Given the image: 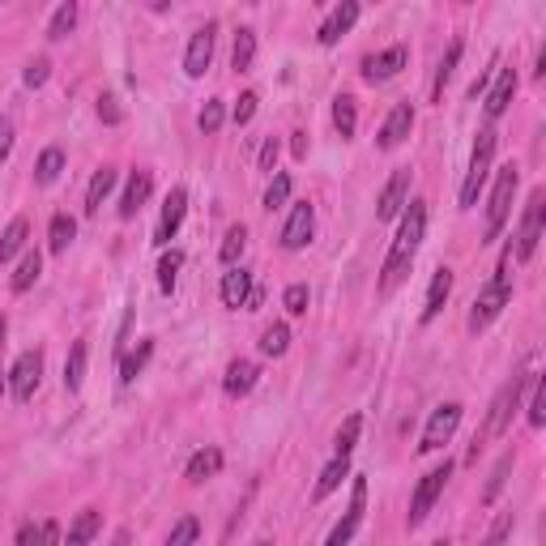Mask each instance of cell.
<instances>
[{"mask_svg": "<svg viewBox=\"0 0 546 546\" xmlns=\"http://www.w3.org/2000/svg\"><path fill=\"white\" fill-rule=\"evenodd\" d=\"M427 235V201L414 197L406 201V210H401V227H397V239L389 256H384V269H380V295H393L401 282H406V273L414 265V256H419V244Z\"/></svg>", "mask_w": 546, "mask_h": 546, "instance_id": "cell-1", "label": "cell"}, {"mask_svg": "<svg viewBox=\"0 0 546 546\" xmlns=\"http://www.w3.org/2000/svg\"><path fill=\"white\" fill-rule=\"evenodd\" d=\"M461 427V401H444V406L431 410V419L423 427V440H419V453H440V448L453 440V431Z\"/></svg>", "mask_w": 546, "mask_h": 546, "instance_id": "cell-8", "label": "cell"}, {"mask_svg": "<svg viewBox=\"0 0 546 546\" xmlns=\"http://www.w3.org/2000/svg\"><path fill=\"white\" fill-rule=\"evenodd\" d=\"M222 120H227V107H222V99H210V103L201 107V116H197V124H201L205 137H214L218 128H222Z\"/></svg>", "mask_w": 546, "mask_h": 546, "instance_id": "cell-46", "label": "cell"}, {"mask_svg": "<svg viewBox=\"0 0 546 546\" xmlns=\"http://www.w3.org/2000/svg\"><path fill=\"white\" fill-rule=\"evenodd\" d=\"M73 239H77V222H73L69 214H56V218H52V227H47V248H52V252L60 256V252H69Z\"/></svg>", "mask_w": 546, "mask_h": 546, "instance_id": "cell-33", "label": "cell"}, {"mask_svg": "<svg viewBox=\"0 0 546 546\" xmlns=\"http://www.w3.org/2000/svg\"><path fill=\"white\" fill-rule=\"evenodd\" d=\"M448 478H453V461H444V465H436V470H427L423 478H419V487H414V500H410V529H419L427 517H431V508H436V500L444 495V487H448Z\"/></svg>", "mask_w": 546, "mask_h": 546, "instance_id": "cell-6", "label": "cell"}, {"mask_svg": "<svg viewBox=\"0 0 546 546\" xmlns=\"http://www.w3.org/2000/svg\"><path fill=\"white\" fill-rule=\"evenodd\" d=\"M39 273H43V256H39V252H26L22 261H18V269H13V282H9L13 295H26L30 286L39 282Z\"/></svg>", "mask_w": 546, "mask_h": 546, "instance_id": "cell-31", "label": "cell"}, {"mask_svg": "<svg viewBox=\"0 0 546 546\" xmlns=\"http://www.w3.org/2000/svg\"><path fill=\"white\" fill-rule=\"evenodd\" d=\"M508 474H512V453H504L500 461H495V470H491V478H487V491H483V504L500 500V491L508 487Z\"/></svg>", "mask_w": 546, "mask_h": 546, "instance_id": "cell-42", "label": "cell"}, {"mask_svg": "<svg viewBox=\"0 0 546 546\" xmlns=\"http://www.w3.org/2000/svg\"><path fill=\"white\" fill-rule=\"evenodd\" d=\"M517 86H521V77H517V69H495V86H491V94H487V120H500L504 111L512 107V99H517Z\"/></svg>", "mask_w": 546, "mask_h": 546, "instance_id": "cell-18", "label": "cell"}, {"mask_svg": "<svg viewBox=\"0 0 546 546\" xmlns=\"http://www.w3.org/2000/svg\"><path fill=\"white\" fill-rule=\"evenodd\" d=\"M346 478H350V457H333V461L325 465V470H320V478H316L312 500H316V504H320V500H329V495H333L337 487H342Z\"/></svg>", "mask_w": 546, "mask_h": 546, "instance_id": "cell-25", "label": "cell"}, {"mask_svg": "<svg viewBox=\"0 0 546 546\" xmlns=\"http://www.w3.org/2000/svg\"><path fill=\"white\" fill-rule=\"evenodd\" d=\"M461 52H465L461 39L448 43V52H444L440 69H436V82H431V103H444V90H448V82H453V73H457V64H461Z\"/></svg>", "mask_w": 546, "mask_h": 546, "instance_id": "cell-26", "label": "cell"}, {"mask_svg": "<svg viewBox=\"0 0 546 546\" xmlns=\"http://www.w3.org/2000/svg\"><path fill=\"white\" fill-rule=\"evenodd\" d=\"M525 384H529V376H512V380H504V389L495 393V401H491V414H487V427H483V436L474 440V448H470V461L478 457V448H483L487 440H500L504 431H508V423H512V410L521 406V393H525Z\"/></svg>", "mask_w": 546, "mask_h": 546, "instance_id": "cell-3", "label": "cell"}, {"mask_svg": "<svg viewBox=\"0 0 546 546\" xmlns=\"http://www.w3.org/2000/svg\"><path fill=\"white\" fill-rule=\"evenodd\" d=\"M13 154V120H5L0 116V163Z\"/></svg>", "mask_w": 546, "mask_h": 546, "instance_id": "cell-52", "label": "cell"}, {"mask_svg": "<svg viewBox=\"0 0 546 546\" xmlns=\"http://www.w3.org/2000/svg\"><path fill=\"white\" fill-rule=\"evenodd\" d=\"M256 546H269V542H256Z\"/></svg>", "mask_w": 546, "mask_h": 546, "instance_id": "cell-58", "label": "cell"}, {"mask_svg": "<svg viewBox=\"0 0 546 546\" xmlns=\"http://www.w3.org/2000/svg\"><path fill=\"white\" fill-rule=\"evenodd\" d=\"M252 60H256V30L244 26V30L235 35V47H231V69H235V73H248Z\"/></svg>", "mask_w": 546, "mask_h": 546, "instance_id": "cell-34", "label": "cell"}, {"mask_svg": "<svg viewBox=\"0 0 546 546\" xmlns=\"http://www.w3.org/2000/svg\"><path fill=\"white\" fill-rule=\"evenodd\" d=\"M286 201H291V175L278 171V175H273V184L265 188V210L273 214V210H282Z\"/></svg>", "mask_w": 546, "mask_h": 546, "instance_id": "cell-44", "label": "cell"}, {"mask_svg": "<svg viewBox=\"0 0 546 546\" xmlns=\"http://www.w3.org/2000/svg\"><path fill=\"white\" fill-rule=\"evenodd\" d=\"M184 214H188V192L184 188H171L167 201H163V214H158V227H154V244L167 248L175 235L184 227Z\"/></svg>", "mask_w": 546, "mask_h": 546, "instance_id": "cell-13", "label": "cell"}, {"mask_svg": "<svg viewBox=\"0 0 546 546\" xmlns=\"http://www.w3.org/2000/svg\"><path fill=\"white\" fill-rule=\"evenodd\" d=\"M359 0H342V5H337L333 13L325 22H320V30H316V43L320 47H333V43H342V35H350V26L359 22Z\"/></svg>", "mask_w": 546, "mask_h": 546, "instance_id": "cell-16", "label": "cell"}, {"mask_svg": "<svg viewBox=\"0 0 546 546\" xmlns=\"http://www.w3.org/2000/svg\"><path fill=\"white\" fill-rule=\"evenodd\" d=\"M82 380H86V342H73L69 359H64V389L77 393L82 389Z\"/></svg>", "mask_w": 546, "mask_h": 546, "instance_id": "cell-35", "label": "cell"}, {"mask_svg": "<svg viewBox=\"0 0 546 546\" xmlns=\"http://www.w3.org/2000/svg\"><path fill=\"white\" fill-rule=\"evenodd\" d=\"M508 534H512V512H504V517L491 525V534H487V542H483V546H500Z\"/></svg>", "mask_w": 546, "mask_h": 546, "instance_id": "cell-50", "label": "cell"}, {"mask_svg": "<svg viewBox=\"0 0 546 546\" xmlns=\"http://www.w3.org/2000/svg\"><path fill=\"white\" fill-rule=\"evenodd\" d=\"M47 69H52V64H47V60L39 56V60H35V64H30V69H26V86H30V90H35V86H43V82H47Z\"/></svg>", "mask_w": 546, "mask_h": 546, "instance_id": "cell-51", "label": "cell"}, {"mask_svg": "<svg viewBox=\"0 0 546 546\" xmlns=\"http://www.w3.org/2000/svg\"><path fill=\"white\" fill-rule=\"evenodd\" d=\"M431 546H453V542H448V538H440V542H431Z\"/></svg>", "mask_w": 546, "mask_h": 546, "instance_id": "cell-56", "label": "cell"}, {"mask_svg": "<svg viewBox=\"0 0 546 546\" xmlns=\"http://www.w3.org/2000/svg\"><path fill=\"white\" fill-rule=\"evenodd\" d=\"M512 256L504 252V261H500V269L491 273V282L483 286V291H478V299H474V308H470V329L474 333H483L487 325L495 316H500L508 303H512Z\"/></svg>", "mask_w": 546, "mask_h": 546, "instance_id": "cell-2", "label": "cell"}, {"mask_svg": "<svg viewBox=\"0 0 546 546\" xmlns=\"http://www.w3.org/2000/svg\"><path fill=\"white\" fill-rule=\"evenodd\" d=\"M218 295L227 308H244L248 295H252V273L244 265H231L227 273H222V286H218Z\"/></svg>", "mask_w": 546, "mask_h": 546, "instance_id": "cell-21", "label": "cell"}, {"mask_svg": "<svg viewBox=\"0 0 546 546\" xmlns=\"http://www.w3.org/2000/svg\"><path fill=\"white\" fill-rule=\"evenodd\" d=\"M282 303H286V312H291V316H303V312H308V303H312V295H308V286H303V282H295V286H286V295H282Z\"/></svg>", "mask_w": 546, "mask_h": 546, "instance_id": "cell-47", "label": "cell"}, {"mask_svg": "<svg viewBox=\"0 0 546 546\" xmlns=\"http://www.w3.org/2000/svg\"><path fill=\"white\" fill-rule=\"evenodd\" d=\"M491 163H495V128L487 124L483 133H478V141H474L470 171H465V180H461V210H474V205H478V192H483V184H487Z\"/></svg>", "mask_w": 546, "mask_h": 546, "instance_id": "cell-4", "label": "cell"}, {"mask_svg": "<svg viewBox=\"0 0 546 546\" xmlns=\"http://www.w3.org/2000/svg\"><path fill=\"white\" fill-rule=\"evenodd\" d=\"M291 154H295V158H308V133H295V141H291Z\"/></svg>", "mask_w": 546, "mask_h": 546, "instance_id": "cell-54", "label": "cell"}, {"mask_svg": "<svg viewBox=\"0 0 546 546\" xmlns=\"http://www.w3.org/2000/svg\"><path fill=\"white\" fill-rule=\"evenodd\" d=\"M333 128H337V137L350 141L359 133V103H355V94H337L333 99Z\"/></svg>", "mask_w": 546, "mask_h": 546, "instance_id": "cell-24", "label": "cell"}, {"mask_svg": "<svg viewBox=\"0 0 546 546\" xmlns=\"http://www.w3.org/2000/svg\"><path fill=\"white\" fill-rule=\"evenodd\" d=\"M517 184H521V171H517V163H508V167L500 171V180H495V188H491L483 244H495V239H500V231L508 227V214H512V197H517Z\"/></svg>", "mask_w": 546, "mask_h": 546, "instance_id": "cell-5", "label": "cell"}, {"mask_svg": "<svg viewBox=\"0 0 546 546\" xmlns=\"http://www.w3.org/2000/svg\"><path fill=\"white\" fill-rule=\"evenodd\" d=\"M410 133H414V103L406 99V103H397L389 116H384L380 133H376V150H397Z\"/></svg>", "mask_w": 546, "mask_h": 546, "instance_id": "cell-14", "label": "cell"}, {"mask_svg": "<svg viewBox=\"0 0 546 546\" xmlns=\"http://www.w3.org/2000/svg\"><path fill=\"white\" fill-rule=\"evenodd\" d=\"M5 333H9V325H5V316H0V346H5Z\"/></svg>", "mask_w": 546, "mask_h": 546, "instance_id": "cell-55", "label": "cell"}, {"mask_svg": "<svg viewBox=\"0 0 546 546\" xmlns=\"http://www.w3.org/2000/svg\"><path fill=\"white\" fill-rule=\"evenodd\" d=\"M150 192H154V175H150L146 167L133 171V180H128L124 197H120V218H137V214H141V205L150 201Z\"/></svg>", "mask_w": 546, "mask_h": 546, "instance_id": "cell-20", "label": "cell"}, {"mask_svg": "<svg viewBox=\"0 0 546 546\" xmlns=\"http://www.w3.org/2000/svg\"><path fill=\"white\" fill-rule=\"evenodd\" d=\"M218 470H222V448L205 444V448H197V453L188 457V465H184V478H188V483H205V478H214Z\"/></svg>", "mask_w": 546, "mask_h": 546, "instance_id": "cell-23", "label": "cell"}, {"mask_svg": "<svg viewBox=\"0 0 546 546\" xmlns=\"http://www.w3.org/2000/svg\"><path fill=\"white\" fill-rule=\"evenodd\" d=\"M99 529H103V512L99 508H82V512H77V521L69 525V542H64V546H90L94 538H99Z\"/></svg>", "mask_w": 546, "mask_h": 546, "instance_id": "cell-27", "label": "cell"}, {"mask_svg": "<svg viewBox=\"0 0 546 546\" xmlns=\"http://www.w3.org/2000/svg\"><path fill=\"white\" fill-rule=\"evenodd\" d=\"M180 269H184V252H163V261H158V286L171 295L175 291V282H180Z\"/></svg>", "mask_w": 546, "mask_h": 546, "instance_id": "cell-41", "label": "cell"}, {"mask_svg": "<svg viewBox=\"0 0 546 546\" xmlns=\"http://www.w3.org/2000/svg\"><path fill=\"white\" fill-rule=\"evenodd\" d=\"M0 397H5V376H0Z\"/></svg>", "mask_w": 546, "mask_h": 546, "instance_id": "cell-57", "label": "cell"}, {"mask_svg": "<svg viewBox=\"0 0 546 546\" xmlns=\"http://www.w3.org/2000/svg\"><path fill=\"white\" fill-rule=\"evenodd\" d=\"M60 171H64V150L47 146V150L39 154V163H35V180L47 188V184H56V180H60Z\"/></svg>", "mask_w": 546, "mask_h": 546, "instance_id": "cell-39", "label": "cell"}, {"mask_svg": "<svg viewBox=\"0 0 546 546\" xmlns=\"http://www.w3.org/2000/svg\"><path fill=\"white\" fill-rule=\"evenodd\" d=\"M111 188H116V171L99 167V171H94V180H90V188H86V214H90V218L103 210V201L111 197Z\"/></svg>", "mask_w": 546, "mask_h": 546, "instance_id": "cell-29", "label": "cell"}, {"mask_svg": "<svg viewBox=\"0 0 546 546\" xmlns=\"http://www.w3.org/2000/svg\"><path fill=\"white\" fill-rule=\"evenodd\" d=\"M363 512H367V483L355 478V487H350V508H346V517L333 525V534L325 538V546H350L355 542L359 525H363Z\"/></svg>", "mask_w": 546, "mask_h": 546, "instance_id": "cell-10", "label": "cell"}, {"mask_svg": "<svg viewBox=\"0 0 546 546\" xmlns=\"http://www.w3.org/2000/svg\"><path fill=\"white\" fill-rule=\"evenodd\" d=\"M448 295H453V269L448 265H440L436 273H431V286H427V303H423V325H431L440 312H444V303H448Z\"/></svg>", "mask_w": 546, "mask_h": 546, "instance_id": "cell-19", "label": "cell"}, {"mask_svg": "<svg viewBox=\"0 0 546 546\" xmlns=\"http://www.w3.org/2000/svg\"><path fill=\"white\" fill-rule=\"evenodd\" d=\"M312 235H316V205L312 201H295L291 205V218H286V227H282V248L286 252H303L312 244Z\"/></svg>", "mask_w": 546, "mask_h": 546, "instance_id": "cell-9", "label": "cell"}, {"mask_svg": "<svg viewBox=\"0 0 546 546\" xmlns=\"http://www.w3.org/2000/svg\"><path fill=\"white\" fill-rule=\"evenodd\" d=\"M26 235H30V222L26 218H13L9 227H5V235H0V265H9L13 256L26 248Z\"/></svg>", "mask_w": 546, "mask_h": 546, "instance_id": "cell-30", "label": "cell"}, {"mask_svg": "<svg viewBox=\"0 0 546 546\" xmlns=\"http://www.w3.org/2000/svg\"><path fill=\"white\" fill-rule=\"evenodd\" d=\"M278 137H269L265 141V146H261V171H273V167H278Z\"/></svg>", "mask_w": 546, "mask_h": 546, "instance_id": "cell-53", "label": "cell"}, {"mask_svg": "<svg viewBox=\"0 0 546 546\" xmlns=\"http://www.w3.org/2000/svg\"><path fill=\"white\" fill-rule=\"evenodd\" d=\"M77 26V5L73 0H64V5L52 13V22H47V39H69Z\"/></svg>", "mask_w": 546, "mask_h": 546, "instance_id": "cell-40", "label": "cell"}, {"mask_svg": "<svg viewBox=\"0 0 546 546\" xmlns=\"http://www.w3.org/2000/svg\"><path fill=\"white\" fill-rule=\"evenodd\" d=\"M542 218H546V192L534 188L525 201V214H521V227H517V248H508V256L517 261H529L538 252V239H542Z\"/></svg>", "mask_w": 546, "mask_h": 546, "instance_id": "cell-7", "label": "cell"}, {"mask_svg": "<svg viewBox=\"0 0 546 546\" xmlns=\"http://www.w3.org/2000/svg\"><path fill=\"white\" fill-rule=\"evenodd\" d=\"M18 546H60V525L56 521H26L18 529Z\"/></svg>", "mask_w": 546, "mask_h": 546, "instance_id": "cell-28", "label": "cell"}, {"mask_svg": "<svg viewBox=\"0 0 546 546\" xmlns=\"http://www.w3.org/2000/svg\"><path fill=\"white\" fill-rule=\"evenodd\" d=\"M197 538H201V521L197 517H180V521H175V529L167 534V546H197Z\"/></svg>", "mask_w": 546, "mask_h": 546, "instance_id": "cell-45", "label": "cell"}, {"mask_svg": "<svg viewBox=\"0 0 546 546\" xmlns=\"http://www.w3.org/2000/svg\"><path fill=\"white\" fill-rule=\"evenodd\" d=\"M150 355H154V342H141V346L133 350V355H124V359H120V384H133L141 372H146Z\"/></svg>", "mask_w": 546, "mask_h": 546, "instance_id": "cell-38", "label": "cell"}, {"mask_svg": "<svg viewBox=\"0 0 546 546\" xmlns=\"http://www.w3.org/2000/svg\"><path fill=\"white\" fill-rule=\"evenodd\" d=\"M210 60H214V26H201L197 35L188 39L184 73H188V77H205V73H210Z\"/></svg>", "mask_w": 546, "mask_h": 546, "instance_id": "cell-17", "label": "cell"}, {"mask_svg": "<svg viewBox=\"0 0 546 546\" xmlns=\"http://www.w3.org/2000/svg\"><path fill=\"white\" fill-rule=\"evenodd\" d=\"M256 103H261V99H256V90H244V94H239V103H235V111H231V120L244 128L256 116Z\"/></svg>", "mask_w": 546, "mask_h": 546, "instance_id": "cell-48", "label": "cell"}, {"mask_svg": "<svg viewBox=\"0 0 546 546\" xmlns=\"http://www.w3.org/2000/svg\"><path fill=\"white\" fill-rule=\"evenodd\" d=\"M546 423V384L542 376H529V427Z\"/></svg>", "mask_w": 546, "mask_h": 546, "instance_id": "cell-43", "label": "cell"}, {"mask_svg": "<svg viewBox=\"0 0 546 546\" xmlns=\"http://www.w3.org/2000/svg\"><path fill=\"white\" fill-rule=\"evenodd\" d=\"M248 252V227H244V222H235V227L227 231V235H222V248H218V261L222 265H239V256H244Z\"/></svg>", "mask_w": 546, "mask_h": 546, "instance_id": "cell-32", "label": "cell"}, {"mask_svg": "<svg viewBox=\"0 0 546 546\" xmlns=\"http://www.w3.org/2000/svg\"><path fill=\"white\" fill-rule=\"evenodd\" d=\"M43 380V350H26V355H18V363H13L9 372V389L18 401H30Z\"/></svg>", "mask_w": 546, "mask_h": 546, "instance_id": "cell-12", "label": "cell"}, {"mask_svg": "<svg viewBox=\"0 0 546 546\" xmlns=\"http://www.w3.org/2000/svg\"><path fill=\"white\" fill-rule=\"evenodd\" d=\"M406 201H410V167H397V171H393V180L384 184L380 201H376V218H380V222L401 218V210H406Z\"/></svg>", "mask_w": 546, "mask_h": 546, "instance_id": "cell-15", "label": "cell"}, {"mask_svg": "<svg viewBox=\"0 0 546 546\" xmlns=\"http://www.w3.org/2000/svg\"><path fill=\"white\" fill-rule=\"evenodd\" d=\"M256 376H261V367H256L252 359H235L227 367V376H222V393H227V397H248L256 389Z\"/></svg>", "mask_w": 546, "mask_h": 546, "instance_id": "cell-22", "label": "cell"}, {"mask_svg": "<svg viewBox=\"0 0 546 546\" xmlns=\"http://www.w3.org/2000/svg\"><path fill=\"white\" fill-rule=\"evenodd\" d=\"M359 431H363V414H350V419L337 427V436H333V457H350V453H355Z\"/></svg>", "mask_w": 546, "mask_h": 546, "instance_id": "cell-36", "label": "cell"}, {"mask_svg": "<svg viewBox=\"0 0 546 546\" xmlns=\"http://www.w3.org/2000/svg\"><path fill=\"white\" fill-rule=\"evenodd\" d=\"M410 64V47L406 43H393V47H384V52H376V56H367L363 60V77L372 86H380V82H393V77L401 73Z\"/></svg>", "mask_w": 546, "mask_h": 546, "instance_id": "cell-11", "label": "cell"}, {"mask_svg": "<svg viewBox=\"0 0 546 546\" xmlns=\"http://www.w3.org/2000/svg\"><path fill=\"white\" fill-rule=\"evenodd\" d=\"M99 120L103 124H120L124 120V107H120L116 94H103V99H99Z\"/></svg>", "mask_w": 546, "mask_h": 546, "instance_id": "cell-49", "label": "cell"}, {"mask_svg": "<svg viewBox=\"0 0 546 546\" xmlns=\"http://www.w3.org/2000/svg\"><path fill=\"white\" fill-rule=\"evenodd\" d=\"M286 350H291V329H286L282 320H278V325H269V329L261 333V355H265V359H282Z\"/></svg>", "mask_w": 546, "mask_h": 546, "instance_id": "cell-37", "label": "cell"}]
</instances>
